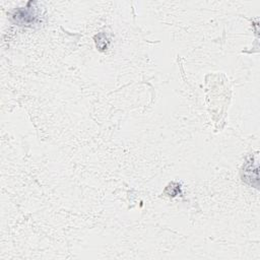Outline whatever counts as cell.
<instances>
[{"instance_id":"6da1fadb","label":"cell","mask_w":260,"mask_h":260,"mask_svg":"<svg viewBox=\"0 0 260 260\" xmlns=\"http://www.w3.org/2000/svg\"><path fill=\"white\" fill-rule=\"evenodd\" d=\"M15 19V22L19 23V25H30L36 22V14L31 8H19L15 11L12 16Z\"/></svg>"}]
</instances>
